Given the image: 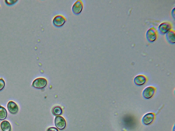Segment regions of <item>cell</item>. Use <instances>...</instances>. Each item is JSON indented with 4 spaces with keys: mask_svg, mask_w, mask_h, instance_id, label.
<instances>
[{
    "mask_svg": "<svg viewBox=\"0 0 175 131\" xmlns=\"http://www.w3.org/2000/svg\"><path fill=\"white\" fill-rule=\"evenodd\" d=\"M158 36V32L155 27H151L147 30L146 33V38L149 42H154L157 40Z\"/></svg>",
    "mask_w": 175,
    "mask_h": 131,
    "instance_id": "cell-1",
    "label": "cell"
},
{
    "mask_svg": "<svg viewBox=\"0 0 175 131\" xmlns=\"http://www.w3.org/2000/svg\"><path fill=\"white\" fill-rule=\"evenodd\" d=\"M172 27V25L169 22H163L159 26L158 31L160 34L165 35L171 31Z\"/></svg>",
    "mask_w": 175,
    "mask_h": 131,
    "instance_id": "cell-2",
    "label": "cell"
},
{
    "mask_svg": "<svg viewBox=\"0 0 175 131\" xmlns=\"http://www.w3.org/2000/svg\"><path fill=\"white\" fill-rule=\"evenodd\" d=\"M47 84V81L43 78H37L33 82L32 86L36 89H43Z\"/></svg>",
    "mask_w": 175,
    "mask_h": 131,
    "instance_id": "cell-3",
    "label": "cell"
},
{
    "mask_svg": "<svg viewBox=\"0 0 175 131\" xmlns=\"http://www.w3.org/2000/svg\"><path fill=\"white\" fill-rule=\"evenodd\" d=\"M67 19L65 16L61 15H58L55 16L53 19V23L56 27H61L64 25L66 22Z\"/></svg>",
    "mask_w": 175,
    "mask_h": 131,
    "instance_id": "cell-4",
    "label": "cell"
},
{
    "mask_svg": "<svg viewBox=\"0 0 175 131\" xmlns=\"http://www.w3.org/2000/svg\"><path fill=\"white\" fill-rule=\"evenodd\" d=\"M56 127L60 130H63L67 126L65 119L62 116H57L54 120Z\"/></svg>",
    "mask_w": 175,
    "mask_h": 131,
    "instance_id": "cell-5",
    "label": "cell"
},
{
    "mask_svg": "<svg viewBox=\"0 0 175 131\" xmlns=\"http://www.w3.org/2000/svg\"><path fill=\"white\" fill-rule=\"evenodd\" d=\"M84 4L83 1L81 0H77L73 4L72 10L74 13L78 15L82 12Z\"/></svg>",
    "mask_w": 175,
    "mask_h": 131,
    "instance_id": "cell-6",
    "label": "cell"
},
{
    "mask_svg": "<svg viewBox=\"0 0 175 131\" xmlns=\"http://www.w3.org/2000/svg\"><path fill=\"white\" fill-rule=\"evenodd\" d=\"M156 90V89L154 87L149 86L147 87L143 91V97L146 99H150L155 94Z\"/></svg>",
    "mask_w": 175,
    "mask_h": 131,
    "instance_id": "cell-7",
    "label": "cell"
},
{
    "mask_svg": "<svg viewBox=\"0 0 175 131\" xmlns=\"http://www.w3.org/2000/svg\"><path fill=\"white\" fill-rule=\"evenodd\" d=\"M155 118V114L153 113H148L143 117L142 121L145 125H149L152 123Z\"/></svg>",
    "mask_w": 175,
    "mask_h": 131,
    "instance_id": "cell-8",
    "label": "cell"
},
{
    "mask_svg": "<svg viewBox=\"0 0 175 131\" xmlns=\"http://www.w3.org/2000/svg\"><path fill=\"white\" fill-rule=\"evenodd\" d=\"M147 78L146 76L139 75L136 76L134 79V83L137 86H142L146 82Z\"/></svg>",
    "mask_w": 175,
    "mask_h": 131,
    "instance_id": "cell-9",
    "label": "cell"
},
{
    "mask_svg": "<svg viewBox=\"0 0 175 131\" xmlns=\"http://www.w3.org/2000/svg\"><path fill=\"white\" fill-rule=\"evenodd\" d=\"M7 108L10 113L12 114H16L19 111V107L18 105L13 101H10L8 103Z\"/></svg>",
    "mask_w": 175,
    "mask_h": 131,
    "instance_id": "cell-10",
    "label": "cell"
},
{
    "mask_svg": "<svg viewBox=\"0 0 175 131\" xmlns=\"http://www.w3.org/2000/svg\"><path fill=\"white\" fill-rule=\"evenodd\" d=\"M175 31L171 29L166 34V38L168 42L171 44H174L175 42Z\"/></svg>",
    "mask_w": 175,
    "mask_h": 131,
    "instance_id": "cell-11",
    "label": "cell"
},
{
    "mask_svg": "<svg viewBox=\"0 0 175 131\" xmlns=\"http://www.w3.org/2000/svg\"><path fill=\"white\" fill-rule=\"evenodd\" d=\"M1 127L2 131H12L10 123L7 121H3L1 123Z\"/></svg>",
    "mask_w": 175,
    "mask_h": 131,
    "instance_id": "cell-12",
    "label": "cell"
},
{
    "mask_svg": "<svg viewBox=\"0 0 175 131\" xmlns=\"http://www.w3.org/2000/svg\"><path fill=\"white\" fill-rule=\"evenodd\" d=\"M7 112L6 109L0 106V120H4L7 118Z\"/></svg>",
    "mask_w": 175,
    "mask_h": 131,
    "instance_id": "cell-13",
    "label": "cell"
},
{
    "mask_svg": "<svg viewBox=\"0 0 175 131\" xmlns=\"http://www.w3.org/2000/svg\"><path fill=\"white\" fill-rule=\"evenodd\" d=\"M63 110L62 108L59 106H54L53 109V114L55 116H60L62 113Z\"/></svg>",
    "mask_w": 175,
    "mask_h": 131,
    "instance_id": "cell-14",
    "label": "cell"
},
{
    "mask_svg": "<svg viewBox=\"0 0 175 131\" xmlns=\"http://www.w3.org/2000/svg\"><path fill=\"white\" fill-rule=\"evenodd\" d=\"M5 86V83L4 79H0V91L4 89Z\"/></svg>",
    "mask_w": 175,
    "mask_h": 131,
    "instance_id": "cell-15",
    "label": "cell"
},
{
    "mask_svg": "<svg viewBox=\"0 0 175 131\" xmlns=\"http://www.w3.org/2000/svg\"><path fill=\"white\" fill-rule=\"evenodd\" d=\"M17 1H16V0H7V1H5L6 4L9 5H12L15 4Z\"/></svg>",
    "mask_w": 175,
    "mask_h": 131,
    "instance_id": "cell-16",
    "label": "cell"
},
{
    "mask_svg": "<svg viewBox=\"0 0 175 131\" xmlns=\"http://www.w3.org/2000/svg\"><path fill=\"white\" fill-rule=\"evenodd\" d=\"M46 131H59L58 129L56 127H52L48 128Z\"/></svg>",
    "mask_w": 175,
    "mask_h": 131,
    "instance_id": "cell-17",
    "label": "cell"
},
{
    "mask_svg": "<svg viewBox=\"0 0 175 131\" xmlns=\"http://www.w3.org/2000/svg\"><path fill=\"white\" fill-rule=\"evenodd\" d=\"M0 9H1V5H0Z\"/></svg>",
    "mask_w": 175,
    "mask_h": 131,
    "instance_id": "cell-18",
    "label": "cell"
}]
</instances>
